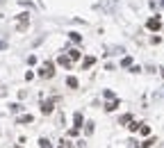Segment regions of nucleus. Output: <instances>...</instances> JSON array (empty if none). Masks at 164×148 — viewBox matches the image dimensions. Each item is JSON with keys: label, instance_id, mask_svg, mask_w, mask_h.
<instances>
[{"label": "nucleus", "instance_id": "nucleus-1", "mask_svg": "<svg viewBox=\"0 0 164 148\" xmlns=\"http://www.w3.org/2000/svg\"><path fill=\"white\" fill-rule=\"evenodd\" d=\"M52 75H55V64H52V62H46L43 66L39 68V78H43V80H50Z\"/></svg>", "mask_w": 164, "mask_h": 148}, {"label": "nucleus", "instance_id": "nucleus-2", "mask_svg": "<svg viewBox=\"0 0 164 148\" xmlns=\"http://www.w3.org/2000/svg\"><path fill=\"white\" fill-rule=\"evenodd\" d=\"M55 103H57V98H50V100H46V103H41V112H43V114H52Z\"/></svg>", "mask_w": 164, "mask_h": 148}, {"label": "nucleus", "instance_id": "nucleus-3", "mask_svg": "<svg viewBox=\"0 0 164 148\" xmlns=\"http://www.w3.org/2000/svg\"><path fill=\"white\" fill-rule=\"evenodd\" d=\"M146 27H148V30H153V32H157V30L162 27V21L157 18V16H153V18H148V23H146Z\"/></svg>", "mask_w": 164, "mask_h": 148}, {"label": "nucleus", "instance_id": "nucleus-4", "mask_svg": "<svg viewBox=\"0 0 164 148\" xmlns=\"http://www.w3.org/2000/svg\"><path fill=\"white\" fill-rule=\"evenodd\" d=\"M57 64L64 66V68H71L73 66V62H71V57H68V55H59V57H57Z\"/></svg>", "mask_w": 164, "mask_h": 148}, {"label": "nucleus", "instance_id": "nucleus-5", "mask_svg": "<svg viewBox=\"0 0 164 148\" xmlns=\"http://www.w3.org/2000/svg\"><path fill=\"white\" fill-rule=\"evenodd\" d=\"M119 107V98H109V103H105V112H114Z\"/></svg>", "mask_w": 164, "mask_h": 148}, {"label": "nucleus", "instance_id": "nucleus-6", "mask_svg": "<svg viewBox=\"0 0 164 148\" xmlns=\"http://www.w3.org/2000/svg\"><path fill=\"white\" fill-rule=\"evenodd\" d=\"M66 87H68V89H78V87H80L78 78H73V75H68V78H66Z\"/></svg>", "mask_w": 164, "mask_h": 148}, {"label": "nucleus", "instance_id": "nucleus-7", "mask_svg": "<svg viewBox=\"0 0 164 148\" xmlns=\"http://www.w3.org/2000/svg\"><path fill=\"white\" fill-rule=\"evenodd\" d=\"M68 57H71V62H78V59L82 57V52L78 48H71V50H68Z\"/></svg>", "mask_w": 164, "mask_h": 148}, {"label": "nucleus", "instance_id": "nucleus-8", "mask_svg": "<svg viewBox=\"0 0 164 148\" xmlns=\"http://www.w3.org/2000/svg\"><path fill=\"white\" fill-rule=\"evenodd\" d=\"M93 64H96V57H84V62H82V68H91Z\"/></svg>", "mask_w": 164, "mask_h": 148}, {"label": "nucleus", "instance_id": "nucleus-9", "mask_svg": "<svg viewBox=\"0 0 164 148\" xmlns=\"http://www.w3.org/2000/svg\"><path fill=\"white\" fill-rule=\"evenodd\" d=\"M82 121H84V118H82V114L80 112H75V116H73V125L80 130V125H82Z\"/></svg>", "mask_w": 164, "mask_h": 148}, {"label": "nucleus", "instance_id": "nucleus-10", "mask_svg": "<svg viewBox=\"0 0 164 148\" xmlns=\"http://www.w3.org/2000/svg\"><path fill=\"white\" fill-rule=\"evenodd\" d=\"M68 39H71L73 43H80V41H82V37H80L78 32H68Z\"/></svg>", "mask_w": 164, "mask_h": 148}, {"label": "nucleus", "instance_id": "nucleus-11", "mask_svg": "<svg viewBox=\"0 0 164 148\" xmlns=\"http://www.w3.org/2000/svg\"><path fill=\"white\" fill-rule=\"evenodd\" d=\"M121 66H123V68H130V66H132V57H123Z\"/></svg>", "mask_w": 164, "mask_h": 148}, {"label": "nucleus", "instance_id": "nucleus-12", "mask_svg": "<svg viewBox=\"0 0 164 148\" xmlns=\"http://www.w3.org/2000/svg\"><path fill=\"white\" fill-rule=\"evenodd\" d=\"M121 52H123V48H121V46H114V48H109V52H107V55H121Z\"/></svg>", "mask_w": 164, "mask_h": 148}, {"label": "nucleus", "instance_id": "nucleus-13", "mask_svg": "<svg viewBox=\"0 0 164 148\" xmlns=\"http://www.w3.org/2000/svg\"><path fill=\"white\" fill-rule=\"evenodd\" d=\"M32 121H34V118H32L30 114H25V116H21V118H18V123H32Z\"/></svg>", "mask_w": 164, "mask_h": 148}, {"label": "nucleus", "instance_id": "nucleus-14", "mask_svg": "<svg viewBox=\"0 0 164 148\" xmlns=\"http://www.w3.org/2000/svg\"><path fill=\"white\" fill-rule=\"evenodd\" d=\"M130 121H132V114H123L119 118V123H130Z\"/></svg>", "mask_w": 164, "mask_h": 148}, {"label": "nucleus", "instance_id": "nucleus-15", "mask_svg": "<svg viewBox=\"0 0 164 148\" xmlns=\"http://www.w3.org/2000/svg\"><path fill=\"white\" fill-rule=\"evenodd\" d=\"M139 132H141V134H150V125H144V123H141V125H139Z\"/></svg>", "mask_w": 164, "mask_h": 148}, {"label": "nucleus", "instance_id": "nucleus-16", "mask_svg": "<svg viewBox=\"0 0 164 148\" xmlns=\"http://www.w3.org/2000/svg\"><path fill=\"white\" fill-rule=\"evenodd\" d=\"M39 146H41V148H52V144H50L48 139H39Z\"/></svg>", "mask_w": 164, "mask_h": 148}, {"label": "nucleus", "instance_id": "nucleus-17", "mask_svg": "<svg viewBox=\"0 0 164 148\" xmlns=\"http://www.w3.org/2000/svg\"><path fill=\"white\" fill-rule=\"evenodd\" d=\"M139 125H141V123H134V121H130V125H128V128H130V132H137V130H139Z\"/></svg>", "mask_w": 164, "mask_h": 148}, {"label": "nucleus", "instance_id": "nucleus-18", "mask_svg": "<svg viewBox=\"0 0 164 148\" xmlns=\"http://www.w3.org/2000/svg\"><path fill=\"white\" fill-rule=\"evenodd\" d=\"M84 132H87V134H91V132H93V121H89V123H87V128H84Z\"/></svg>", "mask_w": 164, "mask_h": 148}, {"label": "nucleus", "instance_id": "nucleus-19", "mask_svg": "<svg viewBox=\"0 0 164 148\" xmlns=\"http://www.w3.org/2000/svg\"><path fill=\"white\" fill-rule=\"evenodd\" d=\"M103 96L107 98V100H109V98H116V96H114V91H109V89H107V91H103Z\"/></svg>", "mask_w": 164, "mask_h": 148}, {"label": "nucleus", "instance_id": "nucleus-20", "mask_svg": "<svg viewBox=\"0 0 164 148\" xmlns=\"http://www.w3.org/2000/svg\"><path fill=\"white\" fill-rule=\"evenodd\" d=\"M59 148H73V146H71V141L64 139V141H59Z\"/></svg>", "mask_w": 164, "mask_h": 148}, {"label": "nucleus", "instance_id": "nucleus-21", "mask_svg": "<svg viewBox=\"0 0 164 148\" xmlns=\"http://www.w3.org/2000/svg\"><path fill=\"white\" fill-rule=\"evenodd\" d=\"M0 50H7V41H0Z\"/></svg>", "mask_w": 164, "mask_h": 148}]
</instances>
